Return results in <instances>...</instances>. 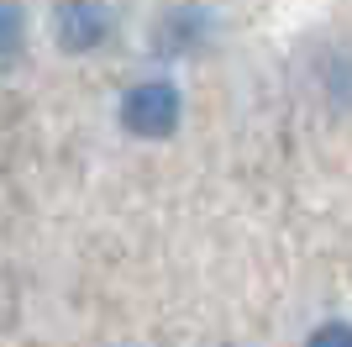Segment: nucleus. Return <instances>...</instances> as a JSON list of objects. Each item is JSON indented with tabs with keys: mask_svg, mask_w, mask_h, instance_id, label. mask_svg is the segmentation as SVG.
<instances>
[{
	"mask_svg": "<svg viewBox=\"0 0 352 347\" xmlns=\"http://www.w3.org/2000/svg\"><path fill=\"white\" fill-rule=\"evenodd\" d=\"M179 111H184V101H179V90L168 79H142V85H132L121 95V127L132 137H142V143L174 137Z\"/></svg>",
	"mask_w": 352,
	"mask_h": 347,
	"instance_id": "obj_1",
	"label": "nucleus"
},
{
	"mask_svg": "<svg viewBox=\"0 0 352 347\" xmlns=\"http://www.w3.org/2000/svg\"><path fill=\"white\" fill-rule=\"evenodd\" d=\"M53 37L69 53H89L111 37V11L105 0H58L53 6Z\"/></svg>",
	"mask_w": 352,
	"mask_h": 347,
	"instance_id": "obj_2",
	"label": "nucleus"
},
{
	"mask_svg": "<svg viewBox=\"0 0 352 347\" xmlns=\"http://www.w3.org/2000/svg\"><path fill=\"white\" fill-rule=\"evenodd\" d=\"M195 37H206V16L190 6V11H174L168 21H163L158 48H163V53H184V48H195Z\"/></svg>",
	"mask_w": 352,
	"mask_h": 347,
	"instance_id": "obj_3",
	"label": "nucleus"
},
{
	"mask_svg": "<svg viewBox=\"0 0 352 347\" xmlns=\"http://www.w3.org/2000/svg\"><path fill=\"white\" fill-rule=\"evenodd\" d=\"M27 43V16L16 0H0V58H16Z\"/></svg>",
	"mask_w": 352,
	"mask_h": 347,
	"instance_id": "obj_4",
	"label": "nucleus"
},
{
	"mask_svg": "<svg viewBox=\"0 0 352 347\" xmlns=\"http://www.w3.org/2000/svg\"><path fill=\"white\" fill-rule=\"evenodd\" d=\"M305 347H352V321H321L305 337Z\"/></svg>",
	"mask_w": 352,
	"mask_h": 347,
	"instance_id": "obj_5",
	"label": "nucleus"
}]
</instances>
